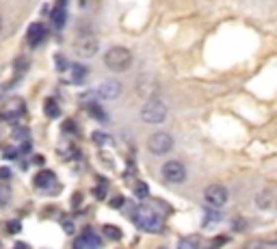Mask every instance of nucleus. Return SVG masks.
<instances>
[{"label":"nucleus","instance_id":"obj_30","mask_svg":"<svg viewBox=\"0 0 277 249\" xmlns=\"http://www.w3.org/2000/svg\"><path fill=\"white\" fill-rule=\"evenodd\" d=\"M275 208H277V197H275Z\"/></svg>","mask_w":277,"mask_h":249},{"label":"nucleus","instance_id":"obj_3","mask_svg":"<svg viewBox=\"0 0 277 249\" xmlns=\"http://www.w3.org/2000/svg\"><path fill=\"white\" fill-rule=\"evenodd\" d=\"M139 117H141V122L158 126V124H163L165 120H167V104L158 98H150L143 106H141Z\"/></svg>","mask_w":277,"mask_h":249},{"label":"nucleus","instance_id":"obj_19","mask_svg":"<svg viewBox=\"0 0 277 249\" xmlns=\"http://www.w3.org/2000/svg\"><path fill=\"white\" fill-rule=\"evenodd\" d=\"M46 115L50 117V120H55V117L61 115V109H58V104H56V100H46Z\"/></svg>","mask_w":277,"mask_h":249},{"label":"nucleus","instance_id":"obj_5","mask_svg":"<svg viewBox=\"0 0 277 249\" xmlns=\"http://www.w3.org/2000/svg\"><path fill=\"white\" fill-rule=\"evenodd\" d=\"M98 48H100V44H98L96 35H91V33H82L74 41V52H76V57H80V59L96 57Z\"/></svg>","mask_w":277,"mask_h":249},{"label":"nucleus","instance_id":"obj_23","mask_svg":"<svg viewBox=\"0 0 277 249\" xmlns=\"http://www.w3.org/2000/svg\"><path fill=\"white\" fill-rule=\"evenodd\" d=\"M63 130H65V132H76V124L72 120H67L65 124H63Z\"/></svg>","mask_w":277,"mask_h":249},{"label":"nucleus","instance_id":"obj_28","mask_svg":"<svg viewBox=\"0 0 277 249\" xmlns=\"http://www.w3.org/2000/svg\"><path fill=\"white\" fill-rule=\"evenodd\" d=\"M7 228H11V230H15V232H17V230H20V223H17V221H13V223H9Z\"/></svg>","mask_w":277,"mask_h":249},{"label":"nucleus","instance_id":"obj_29","mask_svg":"<svg viewBox=\"0 0 277 249\" xmlns=\"http://www.w3.org/2000/svg\"><path fill=\"white\" fill-rule=\"evenodd\" d=\"M0 31H2V17H0Z\"/></svg>","mask_w":277,"mask_h":249},{"label":"nucleus","instance_id":"obj_4","mask_svg":"<svg viewBox=\"0 0 277 249\" xmlns=\"http://www.w3.org/2000/svg\"><path fill=\"white\" fill-rule=\"evenodd\" d=\"M147 150H150L154 156H165L173 150V137L165 130H156L147 137Z\"/></svg>","mask_w":277,"mask_h":249},{"label":"nucleus","instance_id":"obj_15","mask_svg":"<svg viewBox=\"0 0 277 249\" xmlns=\"http://www.w3.org/2000/svg\"><path fill=\"white\" fill-rule=\"evenodd\" d=\"M55 180H56V176L52 174V171H39V174L35 176V187L37 188H48Z\"/></svg>","mask_w":277,"mask_h":249},{"label":"nucleus","instance_id":"obj_13","mask_svg":"<svg viewBox=\"0 0 277 249\" xmlns=\"http://www.w3.org/2000/svg\"><path fill=\"white\" fill-rule=\"evenodd\" d=\"M139 89V96H145V98H158V82L152 80V78H143L137 85Z\"/></svg>","mask_w":277,"mask_h":249},{"label":"nucleus","instance_id":"obj_9","mask_svg":"<svg viewBox=\"0 0 277 249\" xmlns=\"http://www.w3.org/2000/svg\"><path fill=\"white\" fill-rule=\"evenodd\" d=\"M46 37V26L41 24V22H35V24L28 26V31H26V41H28V46H39L41 41H44Z\"/></svg>","mask_w":277,"mask_h":249},{"label":"nucleus","instance_id":"obj_8","mask_svg":"<svg viewBox=\"0 0 277 249\" xmlns=\"http://www.w3.org/2000/svg\"><path fill=\"white\" fill-rule=\"evenodd\" d=\"M119 93H121V85H119V80H113V78L100 82L96 89V96L100 100H117Z\"/></svg>","mask_w":277,"mask_h":249},{"label":"nucleus","instance_id":"obj_25","mask_svg":"<svg viewBox=\"0 0 277 249\" xmlns=\"http://www.w3.org/2000/svg\"><path fill=\"white\" fill-rule=\"evenodd\" d=\"M229 239H227V236H217V239L215 241H212V243H215V245H225V243H227Z\"/></svg>","mask_w":277,"mask_h":249},{"label":"nucleus","instance_id":"obj_6","mask_svg":"<svg viewBox=\"0 0 277 249\" xmlns=\"http://www.w3.org/2000/svg\"><path fill=\"white\" fill-rule=\"evenodd\" d=\"M229 199V191L223 185H208L204 188V201L210 208H221Z\"/></svg>","mask_w":277,"mask_h":249},{"label":"nucleus","instance_id":"obj_26","mask_svg":"<svg viewBox=\"0 0 277 249\" xmlns=\"http://www.w3.org/2000/svg\"><path fill=\"white\" fill-rule=\"evenodd\" d=\"M111 206H115V208H119V206H123V197L113 199V201H111Z\"/></svg>","mask_w":277,"mask_h":249},{"label":"nucleus","instance_id":"obj_16","mask_svg":"<svg viewBox=\"0 0 277 249\" xmlns=\"http://www.w3.org/2000/svg\"><path fill=\"white\" fill-rule=\"evenodd\" d=\"M69 74H72V78H69V82H82L87 78V67L85 65H80V63H74V65H69Z\"/></svg>","mask_w":277,"mask_h":249},{"label":"nucleus","instance_id":"obj_10","mask_svg":"<svg viewBox=\"0 0 277 249\" xmlns=\"http://www.w3.org/2000/svg\"><path fill=\"white\" fill-rule=\"evenodd\" d=\"M24 111H26L24 100H22V98H11L9 102H7V106H4V117H9V120H15V117L24 115Z\"/></svg>","mask_w":277,"mask_h":249},{"label":"nucleus","instance_id":"obj_22","mask_svg":"<svg viewBox=\"0 0 277 249\" xmlns=\"http://www.w3.org/2000/svg\"><path fill=\"white\" fill-rule=\"evenodd\" d=\"M134 195H137V197L139 199H145L147 197V185H145V182H137V185H134Z\"/></svg>","mask_w":277,"mask_h":249},{"label":"nucleus","instance_id":"obj_7","mask_svg":"<svg viewBox=\"0 0 277 249\" xmlns=\"http://www.w3.org/2000/svg\"><path fill=\"white\" fill-rule=\"evenodd\" d=\"M161 174H163V178L169 182V185H182V182H186V167L180 161L163 163Z\"/></svg>","mask_w":277,"mask_h":249},{"label":"nucleus","instance_id":"obj_24","mask_svg":"<svg viewBox=\"0 0 277 249\" xmlns=\"http://www.w3.org/2000/svg\"><path fill=\"white\" fill-rule=\"evenodd\" d=\"M208 215H210V217H206V223H208V221H221V215H219V212H208Z\"/></svg>","mask_w":277,"mask_h":249},{"label":"nucleus","instance_id":"obj_18","mask_svg":"<svg viewBox=\"0 0 277 249\" xmlns=\"http://www.w3.org/2000/svg\"><path fill=\"white\" fill-rule=\"evenodd\" d=\"M199 245H202L199 236H184V239H180V243H178L180 249H197Z\"/></svg>","mask_w":277,"mask_h":249},{"label":"nucleus","instance_id":"obj_2","mask_svg":"<svg viewBox=\"0 0 277 249\" xmlns=\"http://www.w3.org/2000/svg\"><path fill=\"white\" fill-rule=\"evenodd\" d=\"M134 223H137L141 230L152 232V234L163 232V228H165L163 215L156 208H152V206H139V208L134 210Z\"/></svg>","mask_w":277,"mask_h":249},{"label":"nucleus","instance_id":"obj_20","mask_svg":"<svg viewBox=\"0 0 277 249\" xmlns=\"http://www.w3.org/2000/svg\"><path fill=\"white\" fill-rule=\"evenodd\" d=\"M102 232H104V236H109V239H113V241L121 239V230L117 228V225H109V223H106L102 228Z\"/></svg>","mask_w":277,"mask_h":249},{"label":"nucleus","instance_id":"obj_27","mask_svg":"<svg viewBox=\"0 0 277 249\" xmlns=\"http://www.w3.org/2000/svg\"><path fill=\"white\" fill-rule=\"evenodd\" d=\"M0 178H11V171L7 167H2V169H0Z\"/></svg>","mask_w":277,"mask_h":249},{"label":"nucleus","instance_id":"obj_12","mask_svg":"<svg viewBox=\"0 0 277 249\" xmlns=\"http://www.w3.org/2000/svg\"><path fill=\"white\" fill-rule=\"evenodd\" d=\"M65 2H67V0H56L55 9H52V24H55V28H63V26H65V20H67Z\"/></svg>","mask_w":277,"mask_h":249},{"label":"nucleus","instance_id":"obj_14","mask_svg":"<svg viewBox=\"0 0 277 249\" xmlns=\"http://www.w3.org/2000/svg\"><path fill=\"white\" fill-rule=\"evenodd\" d=\"M91 141L96 145H100V147H111V145H115V139L111 137L109 132H102V130H96V132L91 134Z\"/></svg>","mask_w":277,"mask_h":249},{"label":"nucleus","instance_id":"obj_21","mask_svg":"<svg viewBox=\"0 0 277 249\" xmlns=\"http://www.w3.org/2000/svg\"><path fill=\"white\" fill-rule=\"evenodd\" d=\"M87 111H89L91 117H96V120H100V122H106V113H102V109H100L98 104H89Z\"/></svg>","mask_w":277,"mask_h":249},{"label":"nucleus","instance_id":"obj_17","mask_svg":"<svg viewBox=\"0 0 277 249\" xmlns=\"http://www.w3.org/2000/svg\"><path fill=\"white\" fill-rule=\"evenodd\" d=\"M256 206L258 208H269V206H275V197L271 191H262L256 195Z\"/></svg>","mask_w":277,"mask_h":249},{"label":"nucleus","instance_id":"obj_11","mask_svg":"<svg viewBox=\"0 0 277 249\" xmlns=\"http://www.w3.org/2000/svg\"><path fill=\"white\" fill-rule=\"evenodd\" d=\"M100 245H102V241H100L96 234H91L89 230H85V234L78 236V239L74 241V247L76 249H96Z\"/></svg>","mask_w":277,"mask_h":249},{"label":"nucleus","instance_id":"obj_1","mask_svg":"<svg viewBox=\"0 0 277 249\" xmlns=\"http://www.w3.org/2000/svg\"><path fill=\"white\" fill-rule=\"evenodd\" d=\"M134 59H132V52L126 48V46H113L104 52V65L115 74H123L132 67Z\"/></svg>","mask_w":277,"mask_h":249}]
</instances>
